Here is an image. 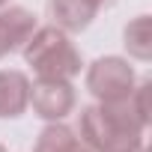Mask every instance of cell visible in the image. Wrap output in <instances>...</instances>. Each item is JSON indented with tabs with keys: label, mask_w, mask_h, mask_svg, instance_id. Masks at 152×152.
<instances>
[{
	"label": "cell",
	"mask_w": 152,
	"mask_h": 152,
	"mask_svg": "<svg viewBox=\"0 0 152 152\" xmlns=\"http://www.w3.org/2000/svg\"><path fill=\"white\" fill-rule=\"evenodd\" d=\"M0 152H6V146H3V143H0Z\"/></svg>",
	"instance_id": "7c38bea8"
},
{
	"label": "cell",
	"mask_w": 152,
	"mask_h": 152,
	"mask_svg": "<svg viewBox=\"0 0 152 152\" xmlns=\"http://www.w3.org/2000/svg\"><path fill=\"white\" fill-rule=\"evenodd\" d=\"M122 39H125V51L134 60H140V63L152 60V24H149V15H137L134 21H128L125 30H122Z\"/></svg>",
	"instance_id": "ba28073f"
},
{
	"label": "cell",
	"mask_w": 152,
	"mask_h": 152,
	"mask_svg": "<svg viewBox=\"0 0 152 152\" xmlns=\"http://www.w3.org/2000/svg\"><path fill=\"white\" fill-rule=\"evenodd\" d=\"M72 152H93V149H90V146H87L84 140H78V143H75V149H72Z\"/></svg>",
	"instance_id": "30bf717a"
},
{
	"label": "cell",
	"mask_w": 152,
	"mask_h": 152,
	"mask_svg": "<svg viewBox=\"0 0 152 152\" xmlns=\"http://www.w3.org/2000/svg\"><path fill=\"white\" fill-rule=\"evenodd\" d=\"M78 140H81V137L75 134L69 125H63V122H48V125L39 131L33 152H72Z\"/></svg>",
	"instance_id": "9c48e42d"
},
{
	"label": "cell",
	"mask_w": 152,
	"mask_h": 152,
	"mask_svg": "<svg viewBox=\"0 0 152 152\" xmlns=\"http://www.w3.org/2000/svg\"><path fill=\"white\" fill-rule=\"evenodd\" d=\"M75 104H78V96H75L72 81L36 78L30 84V107L45 122H63L75 110Z\"/></svg>",
	"instance_id": "277c9868"
},
{
	"label": "cell",
	"mask_w": 152,
	"mask_h": 152,
	"mask_svg": "<svg viewBox=\"0 0 152 152\" xmlns=\"http://www.w3.org/2000/svg\"><path fill=\"white\" fill-rule=\"evenodd\" d=\"M30 107V78L18 69H0V119H18Z\"/></svg>",
	"instance_id": "52a82bcc"
},
{
	"label": "cell",
	"mask_w": 152,
	"mask_h": 152,
	"mask_svg": "<svg viewBox=\"0 0 152 152\" xmlns=\"http://www.w3.org/2000/svg\"><path fill=\"white\" fill-rule=\"evenodd\" d=\"M39 27L36 15L24 6H3L0 9V60L24 48V42Z\"/></svg>",
	"instance_id": "8992f818"
},
{
	"label": "cell",
	"mask_w": 152,
	"mask_h": 152,
	"mask_svg": "<svg viewBox=\"0 0 152 152\" xmlns=\"http://www.w3.org/2000/svg\"><path fill=\"white\" fill-rule=\"evenodd\" d=\"M3 6H9V0H0V9H3Z\"/></svg>",
	"instance_id": "8fae6325"
},
{
	"label": "cell",
	"mask_w": 152,
	"mask_h": 152,
	"mask_svg": "<svg viewBox=\"0 0 152 152\" xmlns=\"http://www.w3.org/2000/svg\"><path fill=\"white\" fill-rule=\"evenodd\" d=\"M146 128L128 99L87 104L78 113V134L93 152H140Z\"/></svg>",
	"instance_id": "6da1fadb"
},
{
	"label": "cell",
	"mask_w": 152,
	"mask_h": 152,
	"mask_svg": "<svg viewBox=\"0 0 152 152\" xmlns=\"http://www.w3.org/2000/svg\"><path fill=\"white\" fill-rule=\"evenodd\" d=\"M24 63L33 69L36 78H51V81H72L81 75V51L75 48L72 36L54 24L36 27L33 36L21 48Z\"/></svg>",
	"instance_id": "7a4b0ae2"
},
{
	"label": "cell",
	"mask_w": 152,
	"mask_h": 152,
	"mask_svg": "<svg viewBox=\"0 0 152 152\" xmlns=\"http://www.w3.org/2000/svg\"><path fill=\"white\" fill-rule=\"evenodd\" d=\"M137 84V75L128 60L122 57H99L87 69V90L96 102L110 104V102H125Z\"/></svg>",
	"instance_id": "3957f363"
},
{
	"label": "cell",
	"mask_w": 152,
	"mask_h": 152,
	"mask_svg": "<svg viewBox=\"0 0 152 152\" xmlns=\"http://www.w3.org/2000/svg\"><path fill=\"white\" fill-rule=\"evenodd\" d=\"M113 3L116 0H51L48 12L54 18V27H60L72 36V33L87 30L96 21V15L104 6H113Z\"/></svg>",
	"instance_id": "5b68a950"
},
{
	"label": "cell",
	"mask_w": 152,
	"mask_h": 152,
	"mask_svg": "<svg viewBox=\"0 0 152 152\" xmlns=\"http://www.w3.org/2000/svg\"><path fill=\"white\" fill-rule=\"evenodd\" d=\"M140 152H149V149H146V146H140Z\"/></svg>",
	"instance_id": "4fadbf2b"
}]
</instances>
